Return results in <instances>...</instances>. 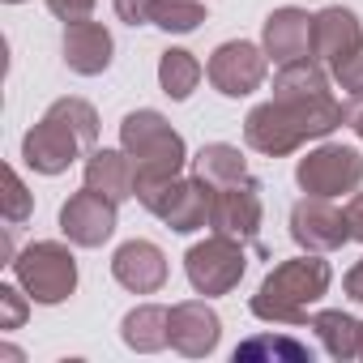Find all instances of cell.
<instances>
[{"instance_id": "cell-10", "label": "cell", "mask_w": 363, "mask_h": 363, "mask_svg": "<svg viewBox=\"0 0 363 363\" xmlns=\"http://www.w3.org/2000/svg\"><path fill=\"white\" fill-rule=\"evenodd\" d=\"M291 240L303 252H337L350 240L346 210L333 206V197H308L291 206Z\"/></svg>"}, {"instance_id": "cell-19", "label": "cell", "mask_w": 363, "mask_h": 363, "mask_svg": "<svg viewBox=\"0 0 363 363\" xmlns=\"http://www.w3.org/2000/svg\"><path fill=\"white\" fill-rule=\"evenodd\" d=\"M308 329L316 333V342H320V350L329 354V359H359L363 354V320L359 316H350V312H342V308H325V312H316L312 320H308Z\"/></svg>"}, {"instance_id": "cell-31", "label": "cell", "mask_w": 363, "mask_h": 363, "mask_svg": "<svg viewBox=\"0 0 363 363\" xmlns=\"http://www.w3.org/2000/svg\"><path fill=\"white\" fill-rule=\"evenodd\" d=\"M342 291H346L354 303H363V261H354V265L346 269V278H342Z\"/></svg>"}, {"instance_id": "cell-16", "label": "cell", "mask_w": 363, "mask_h": 363, "mask_svg": "<svg viewBox=\"0 0 363 363\" xmlns=\"http://www.w3.org/2000/svg\"><path fill=\"white\" fill-rule=\"evenodd\" d=\"M261 48L274 65H295V60H308L312 56V13L308 9H295V5H282L265 18L261 26Z\"/></svg>"}, {"instance_id": "cell-23", "label": "cell", "mask_w": 363, "mask_h": 363, "mask_svg": "<svg viewBox=\"0 0 363 363\" xmlns=\"http://www.w3.org/2000/svg\"><path fill=\"white\" fill-rule=\"evenodd\" d=\"M235 363H312V346L286 333H257L235 346Z\"/></svg>"}, {"instance_id": "cell-29", "label": "cell", "mask_w": 363, "mask_h": 363, "mask_svg": "<svg viewBox=\"0 0 363 363\" xmlns=\"http://www.w3.org/2000/svg\"><path fill=\"white\" fill-rule=\"evenodd\" d=\"M94 5H99V0H48L52 18H60V22H82V18L94 13Z\"/></svg>"}, {"instance_id": "cell-28", "label": "cell", "mask_w": 363, "mask_h": 363, "mask_svg": "<svg viewBox=\"0 0 363 363\" xmlns=\"http://www.w3.org/2000/svg\"><path fill=\"white\" fill-rule=\"evenodd\" d=\"M154 5H158V0H116V18L124 26H150Z\"/></svg>"}, {"instance_id": "cell-33", "label": "cell", "mask_w": 363, "mask_h": 363, "mask_svg": "<svg viewBox=\"0 0 363 363\" xmlns=\"http://www.w3.org/2000/svg\"><path fill=\"white\" fill-rule=\"evenodd\" d=\"M5 5H22V0H5Z\"/></svg>"}, {"instance_id": "cell-14", "label": "cell", "mask_w": 363, "mask_h": 363, "mask_svg": "<svg viewBox=\"0 0 363 363\" xmlns=\"http://www.w3.org/2000/svg\"><path fill=\"white\" fill-rule=\"evenodd\" d=\"M167 274H171L167 252H162L154 240H128V244H120V248L111 252V278H116L124 291H133V295H154V291H162V286H167Z\"/></svg>"}, {"instance_id": "cell-20", "label": "cell", "mask_w": 363, "mask_h": 363, "mask_svg": "<svg viewBox=\"0 0 363 363\" xmlns=\"http://www.w3.org/2000/svg\"><path fill=\"white\" fill-rule=\"evenodd\" d=\"M120 337H124V346L137 350V354L167 350V346H171V308L141 303V308L124 312V320H120Z\"/></svg>"}, {"instance_id": "cell-30", "label": "cell", "mask_w": 363, "mask_h": 363, "mask_svg": "<svg viewBox=\"0 0 363 363\" xmlns=\"http://www.w3.org/2000/svg\"><path fill=\"white\" fill-rule=\"evenodd\" d=\"M346 223H350V240L363 244V193H354V197L346 201Z\"/></svg>"}, {"instance_id": "cell-34", "label": "cell", "mask_w": 363, "mask_h": 363, "mask_svg": "<svg viewBox=\"0 0 363 363\" xmlns=\"http://www.w3.org/2000/svg\"><path fill=\"white\" fill-rule=\"evenodd\" d=\"M359 359H363V354H359Z\"/></svg>"}, {"instance_id": "cell-7", "label": "cell", "mask_w": 363, "mask_h": 363, "mask_svg": "<svg viewBox=\"0 0 363 363\" xmlns=\"http://www.w3.org/2000/svg\"><path fill=\"white\" fill-rule=\"evenodd\" d=\"M184 274H189V286L206 299L231 295L240 286V278L248 274V248H244V240L214 231L184 252Z\"/></svg>"}, {"instance_id": "cell-32", "label": "cell", "mask_w": 363, "mask_h": 363, "mask_svg": "<svg viewBox=\"0 0 363 363\" xmlns=\"http://www.w3.org/2000/svg\"><path fill=\"white\" fill-rule=\"evenodd\" d=\"M346 120H350V128H354V137L363 141V99H359V107H350V111H346Z\"/></svg>"}, {"instance_id": "cell-9", "label": "cell", "mask_w": 363, "mask_h": 363, "mask_svg": "<svg viewBox=\"0 0 363 363\" xmlns=\"http://www.w3.org/2000/svg\"><path fill=\"white\" fill-rule=\"evenodd\" d=\"M265 73H269V56L261 43H248V39L218 43L206 65V77L223 99H248L252 90L265 86Z\"/></svg>"}, {"instance_id": "cell-18", "label": "cell", "mask_w": 363, "mask_h": 363, "mask_svg": "<svg viewBox=\"0 0 363 363\" xmlns=\"http://www.w3.org/2000/svg\"><path fill=\"white\" fill-rule=\"evenodd\" d=\"M82 184L111 197L116 206H124L128 197H137V167L124 150H90L86 154V167H82Z\"/></svg>"}, {"instance_id": "cell-22", "label": "cell", "mask_w": 363, "mask_h": 363, "mask_svg": "<svg viewBox=\"0 0 363 363\" xmlns=\"http://www.w3.org/2000/svg\"><path fill=\"white\" fill-rule=\"evenodd\" d=\"M193 171H197L201 179H210L214 189H223V184H240V179L252 175V171H248V158L240 154V145H227V141H210V145H201L197 158H193Z\"/></svg>"}, {"instance_id": "cell-15", "label": "cell", "mask_w": 363, "mask_h": 363, "mask_svg": "<svg viewBox=\"0 0 363 363\" xmlns=\"http://www.w3.org/2000/svg\"><path fill=\"white\" fill-rule=\"evenodd\" d=\"M60 52H65V65H69L77 77H99V73L111 69L116 39H111V30H107L103 22L82 18V22H65Z\"/></svg>"}, {"instance_id": "cell-6", "label": "cell", "mask_w": 363, "mask_h": 363, "mask_svg": "<svg viewBox=\"0 0 363 363\" xmlns=\"http://www.w3.org/2000/svg\"><path fill=\"white\" fill-rule=\"evenodd\" d=\"M9 265H13L18 286L43 308H56V303H65L77 291V257L60 240H35Z\"/></svg>"}, {"instance_id": "cell-1", "label": "cell", "mask_w": 363, "mask_h": 363, "mask_svg": "<svg viewBox=\"0 0 363 363\" xmlns=\"http://www.w3.org/2000/svg\"><path fill=\"white\" fill-rule=\"evenodd\" d=\"M342 120H346V107L333 99L325 65L308 56L295 65H278L274 94L257 103L244 120V141L265 158H282L308 141L329 137L333 128H342Z\"/></svg>"}, {"instance_id": "cell-21", "label": "cell", "mask_w": 363, "mask_h": 363, "mask_svg": "<svg viewBox=\"0 0 363 363\" xmlns=\"http://www.w3.org/2000/svg\"><path fill=\"white\" fill-rule=\"evenodd\" d=\"M201 77H206V69H201V60L189 48H167L158 56V86H162V94L171 103L193 99V90L201 86Z\"/></svg>"}, {"instance_id": "cell-12", "label": "cell", "mask_w": 363, "mask_h": 363, "mask_svg": "<svg viewBox=\"0 0 363 363\" xmlns=\"http://www.w3.org/2000/svg\"><path fill=\"white\" fill-rule=\"evenodd\" d=\"M261 218H265V206H261V179L257 175L240 179V184L214 189V210H210V227L214 231L252 244L261 235Z\"/></svg>"}, {"instance_id": "cell-2", "label": "cell", "mask_w": 363, "mask_h": 363, "mask_svg": "<svg viewBox=\"0 0 363 363\" xmlns=\"http://www.w3.org/2000/svg\"><path fill=\"white\" fill-rule=\"evenodd\" d=\"M99 141V111L86 99H56L22 137V162L39 175H65Z\"/></svg>"}, {"instance_id": "cell-13", "label": "cell", "mask_w": 363, "mask_h": 363, "mask_svg": "<svg viewBox=\"0 0 363 363\" xmlns=\"http://www.w3.org/2000/svg\"><path fill=\"white\" fill-rule=\"evenodd\" d=\"M223 342V316L206 299H184L171 308V350L184 359H206Z\"/></svg>"}, {"instance_id": "cell-24", "label": "cell", "mask_w": 363, "mask_h": 363, "mask_svg": "<svg viewBox=\"0 0 363 363\" xmlns=\"http://www.w3.org/2000/svg\"><path fill=\"white\" fill-rule=\"evenodd\" d=\"M206 22V5L201 0H158L150 26L167 30V35H193Z\"/></svg>"}, {"instance_id": "cell-25", "label": "cell", "mask_w": 363, "mask_h": 363, "mask_svg": "<svg viewBox=\"0 0 363 363\" xmlns=\"http://www.w3.org/2000/svg\"><path fill=\"white\" fill-rule=\"evenodd\" d=\"M30 214H35V193L22 184L18 167H5V223L9 227H22Z\"/></svg>"}, {"instance_id": "cell-27", "label": "cell", "mask_w": 363, "mask_h": 363, "mask_svg": "<svg viewBox=\"0 0 363 363\" xmlns=\"http://www.w3.org/2000/svg\"><path fill=\"white\" fill-rule=\"evenodd\" d=\"M333 82L342 86L346 99H363V43H359L346 60L333 65Z\"/></svg>"}, {"instance_id": "cell-26", "label": "cell", "mask_w": 363, "mask_h": 363, "mask_svg": "<svg viewBox=\"0 0 363 363\" xmlns=\"http://www.w3.org/2000/svg\"><path fill=\"white\" fill-rule=\"evenodd\" d=\"M30 303H35V299H30L22 286L5 282V286H0V329H22V320H26Z\"/></svg>"}, {"instance_id": "cell-5", "label": "cell", "mask_w": 363, "mask_h": 363, "mask_svg": "<svg viewBox=\"0 0 363 363\" xmlns=\"http://www.w3.org/2000/svg\"><path fill=\"white\" fill-rule=\"evenodd\" d=\"M137 201L162 218L175 235H193L201 227H210V210H214V184L193 175H171V179H150L137 184Z\"/></svg>"}, {"instance_id": "cell-11", "label": "cell", "mask_w": 363, "mask_h": 363, "mask_svg": "<svg viewBox=\"0 0 363 363\" xmlns=\"http://www.w3.org/2000/svg\"><path fill=\"white\" fill-rule=\"evenodd\" d=\"M116 210L120 206L111 197L82 184V193H73L60 206V231H65V240L73 248H103L116 235Z\"/></svg>"}, {"instance_id": "cell-17", "label": "cell", "mask_w": 363, "mask_h": 363, "mask_svg": "<svg viewBox=\"0 0 363 363\" xmlns=\"http://www.w3.org/2000/svg\"><path fill=\"white\" fill-rule=\"evenodd\" d=\"M359 43H363V22H359L354 9L329 5V9L312 13V56L325 69H333L337 60H346Z\"/></svg>"}, {"instance_id": "cell-3", "label": "cell", "mask_w": 363, "mask_h": 363, "mask_svg": "<svg viewBox=\"0 0 363 363\" xmlns=\"http://www.w3.org/2000/svg\"><path fill=\"white\" fill-rule=\"evenodd\" d=\"M329 282H333V269H329L325 252H303V257L274 265L248 308L265 325H303L308 308L329 295Z\"/></svg>"}, {"instance_id": "cell-4", "label": "cell", "mask_w": 363, "mask_h": 363, "mask_svg": "<svg viewBox=\"0 0 363 363\" xmlns=\"http://www.w3.org/2000/svg\"><path fill=\"white\" fill-rule=\"evenodd\" d=\"M120 150L133 158L137 167V184H150V179H171V175H184L189 145L171 128V120L154 107H137L120 120Z\"/></svg>"}, {"instance_id": "cell-8", "label": "cell", "mask_w": 363, "mask_h": 363, "mask_svg": "<svg viewBox=\"0 0 363 363\" xmlns=\"http://www.w3.org/2000/svg\"><path fill=\"white\" fill-rule=\"evenodd\" d=\"M295 184L308 197H342L363 184V154L342 141H325L295 162Z\"/></svg>"}]
</instances>
